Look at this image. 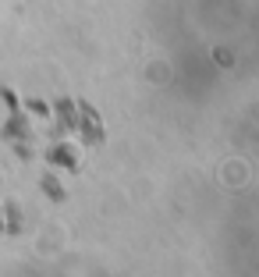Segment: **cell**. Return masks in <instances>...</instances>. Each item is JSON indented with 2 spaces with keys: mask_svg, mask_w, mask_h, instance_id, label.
<instances>
[{
  "mask_svg": "<svg viewBox=\"0 0 259 277\" xmlns=\"http://www.w3.org/2000/svg\"><path fill=\"white\" fill-rule=\"evenodd\" d=\"M57 111H60V117H64V125L68 128H75V114H71V103L64 100V103H57Z\"/></svg>",
  "mask_w": 259,
  "mask_h": 277,
  "instance_id": "obj_1",
  "label": "cell"
}]
</instances>
